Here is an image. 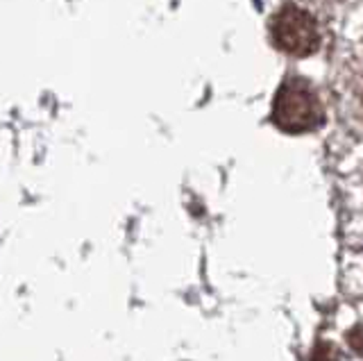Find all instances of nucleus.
<instances>
[{
  "instance_id": "nucleus-1",
  "label": "nucleus",
  "mask_w": 363,
  "mask_h": 361,
  "mask_svg": "<svg viewBox=\"0 0 363 361\" xmlns=\"http://www.w3.org/2000/svg\"><path fill=\"white\" fill-rule=\"evenodd\" d=\"M270 32L275 46L295 57H306L315 52L320 43V30H318L313 14L298 5H284L272 18Z\"/></svg>"
},
{
  "instance_id": "nucleus-2",
  "label": "nucleus",
  "mask_w": 363,
  "mask_h": 361,
  "mask_svg": "<svg viewBox=\"0 0 363 361\" xmlns=\"http://www.w3.org/2000/svg\"><path fill=\"white\" fill-rule=\"evenodd\" d=\"M275 116L281 123V128L289 130L315 128V123L320 121V103H318L309 84L302 80H293L281 87L275 105Z\"/></svg>"
}]
</instances>
